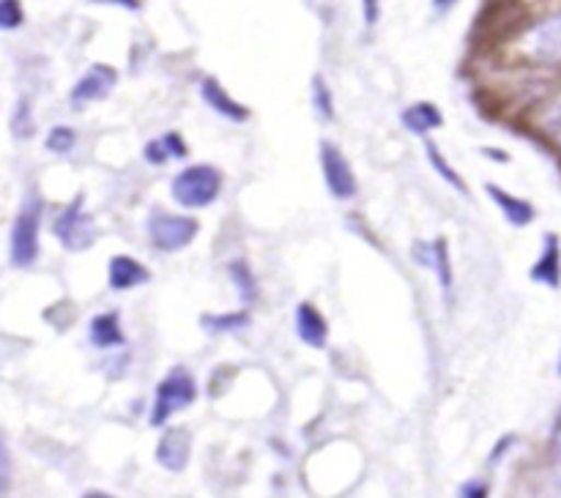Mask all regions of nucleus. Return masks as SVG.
Instances as JSON below:
<instances>
[{"label": "nucleus", "mask_w": 561, "mask_h": 498, "mask_svg": "<svg viewBox=\"0 0 561 498\" xmlns=\"http://www.w3.org/2000/svg\"><path fill=\"white\" fill-rule=\"evenodd\" d=\"M175 202L184 208H208L222 195V173L214 164H190L170 184Z\"/></svg>", "instance_id": "1"}, {"label": "nucleus", "mask_w": 561, "mask_h": 498, "mask_svg": "<svg viewBox=\"0 0 561 498\" xmlns=\"http://www.w3.org/2000/svg\"><path fill=\"white\" fill-rule=\"evenodd\" d=\"M195 399H197V383L195 378H192V372L186 370V367H173V370H168V375L159 381L148 421H151V427L168 425L170 416L190 408Z\"/></svg>", "instance_id": "2"}, {"label": "nucleus", "mask_w": 561, "mask_h": 498, "mask_svg": "<svg viewBox=\"0 0 561 498\" xmlns=\"http://www.w3.org/2000/svg\"><path fill=\"white\" fill-rule=\"evenodd\" d=\"M38 230H42V200L36 195L22 202L14 224H11L9 257L16 268H27L38 257Z\"/></svg>", "instance_id": "3"}, {"label": "nucleus", "mask_w": 561, "mask_h": 498, "mask_svg": "<svg viewBox=\"0 0 561 498\" xmlns=\"http://www.w3.org/2000/svg\"><path fill=\"white\" fill-rule=\"evenodd\" d=\"M53 233L69 252L91 250V246L96 244V235H99L96 222H93L91 213L85 211V200H82V195H77L75 200H71L69 206L55 217Z\"/></svg>", "instance_id": "4"}, {"label": "nucleus", "mask_w": 561, "mask_h": 498, "mask_svg": "<svg viewBox=\"0 0 561 498\" xmlns=\"http://www.w3.org/2000/svg\"><path fill=\"white\" fill-rule=\"evenodd\" d=\"M201 233V222L195 217L170 211H153L148 217V239L159 252H181Z\"/></svg>", "instance_id": "5"}, {"label": "nucleus", "mask_w": 561, "mask_h": 498, "mask_svg": "<svg viewBox=\"0 0 561 498\" xmlns=\"http://www.w3.org/2000/svg\"><path fill=\"white\" fill-rule=\"evenodd\" d=\"M318 157H321V173L332 197L351 200L359 192V181H356V173L348 159H345V153L334 142L323 140L321 148H318Z\"/></svg>", "instance_id": "6"}, {"label": "nucleus", "mask_w": 561, "mask_h": 498, "mask_svg": "<svg viewBox=\"0 0 561 498\" xmlns=\"http://www.w3.org/2000/svg\"><path fill=\"white\" fill-rule=\"evenodd\" d=\"M115 85H118V71L107 63H93L91 69L77 80V85L71 88L69 99L75 107H85V104L107 99Z\"/></svg>", "instance_id": "7"}, {"label": "nucleus", "mask_w": 561, "mask_h": 498, "mask_svg": "<svg viewBox=\"0 0 561 498\" xmlns=\"http://www.w3.org/2000/svg\"><path fill=\"white\" fill-rule=\"evenodd\" d=\"M414 257L422 263L425 268H431L436 274L438 285H442L444 296H453V285H455V268H453V255H449V241L444 235L433 239L431 244H416L414 246Z\"/></svg>", "instance_id": "8"}, {"label": "nucleus", "mask_w": 561, "mask_h": 498, "mask_svg": "<svg viewBox=\"0 0 561 498\" xmlns=\"http://www.w3.org/2000/svg\"><path fill=\"white\" fill-rule=\"evenodd\" d=\"M526 53L542 63H557L561 60V14L548 16L540 25L526 33Z\"/></svg>", "instance_id": "9"}, {"label": "nucleus", "mask_w": 561, "mask_h": 498, "mask_svg": "<svg viewBox=\"0 0 561 498\" xmlns=\"http://www.w3.org/2000/svg\"><path fill=\"white\" fill-rule=\"evenodd\" d=\"M192 454V436L186 427H170L164 430V436L159 438L157 447V463L162 465L164 471H173V474H181L190 463Z\"/></svg>", "instance_id": "10"}, {"label": "nucleus", "mask_w": 561, "mask_h": 498, "mask_svg": "<svg viewBox=\"0 0 561 498\" xmlns=\"http://www.w3.org/2000/svg\"><path fill=\"white\" fill-rule=\"evenodd\" d=\"M201 96H203V102H206L214 113L222 115L225 120H233V124H244V120H250V115H252L250 107H247V104H241L239 99L230 96L217 77H206V80L201 82Z\"/></svg>", "instance_id": "11"}, {"label": "nucleus", "mask_w": 561, "mask_h": 498, "mask_svg": "<svg viewBox=\"0 0 561 498\" xmlns=\"http://www.w3.org/2000/svg\"><path fill=\"white\" fill-rule=\"evenodd\" d=\"M107 282L110 290L124 293V290H135L140 288V285L151 282V271H148L137 257L113 255L107 263Z\"/></svg>", "instance_id": "12"}, {"label": "nucleus", "mask_w": 561, "mask_h": 498, "mask_svg": "<svg viewBox=\"0 0 561 498\" xmlns=\"http://www.w3.org/2000/svg\"><path fill=\"white\" fill-rule=\"evenodd\" d=\"M296 334H299L301 343L310 345V348H327L329 323L327 317H323V312L318 310L316 304H310V301L296 304Z\"/></svg>", "instance_id": "13"}, {"label": "nucleus", "mask_w": 561, "mask_h": 498, "mask_svg": "<svg viewBox=\"0 0 561 498\" xmlns=\"http://www.w3.org/2000/svg\"><path fill=\"white\" fill-rule=\"evenodd\" d=\"M531 279L546 288H561V239L557 233H546L542 239V252L531 266Z\"/></svg>", "instance_id": "14"}, {"label": "nucleus", "mask_w": 561, "mask_h": 498, "mask_svg": "<svg viewBox=\"0 0 561 498\" xmlns=\"http://www.w3.org/2000/svg\"><path fill=\"white\" fill-rule=\"evenodd\" d=\"M485 192H488V197L493 200V206L504 213V219H507L513 228H526V224L535 222L537 211L529 200H524V197H515L513 192L502 189V186H496V184H488Z\"/></svg>", "instance_id": "15"}, {"label": "nucleus", "mask_w": 561, "mask_h": 498, "mask_svg": "<svg viewBox=\"0 0 561 498\" xmlns=\"http://www.w3.org/2000/svg\"><path fill=\"white\" fill-rule=\"evenodd\" d=\"M126 343L124 326H121L118 312H102L91 321V345L93 348H121Z\"/></svg>", "instance_id": "16"}, {"label": "nucleus", "mask_w": 561, "mask_h": 498, "mask_svg": "<svg viewBox=\"0 0 561 498\" xmlns=\"http://www.w3.org/2000/svg\"><path fill=\"white\" fill-rule=\"evenodd\" d=\"M400 120H403L405 129L414 131V135H420V137L431 135L433 129H442V126H444L442 109H438L433 102L411 104V107L403 109Z\"/></svg>", "instance_id": "17"}, {"label": "nucleus", "mask_w": 561, "mask_h": 498, "mask_svg": "<svg viewBox=\"0 0 561 498\" xmlns=\"http://www.w3.org/2000/svg\"><path fill=\"white\" fill-rule=\"evenodd\" d=\"M186 153H190V148H186L184 137H181L179 131H164L162 137L146 142V148H142V157H146L148 164H164L170 162V159H186Z\"/></svg>", "instance_id": "18"}, {"label": "nucleus", "mask_w": 561, "mask_h": 498, "mask_svg": "<svg viewBox=\"0 0 561 498\" xmlns=\"http://www.w3.org/2000/svg\"><path fill=\"white\" fill-rule=\"evenodd\" d=\"M425 151H427V162H431V167L436 170V173H438V178H442V181H447V184L453 186V189H458L460 195H469V186H466L463 175H460L458 170H455L453 164H449V159L444 157V153H442V148H438L436 142H427V146H425Z\"/></svg>", "instance_id": "19"}, {"label": "nucleus", "mask_w": 561, "mask_h": 498, "mask_svg": "<svg viewBox=\"0 0 561 498\" xmlns=\"http://www.w3.org/2000/svg\"><path fill=\"white\" fill-rule=\"evenodd\" d=\"M201 326L208 334H230L239 332V328L250 326V312L236 310V312H219V315H203Z\"/></svg>", "instance_id": "20"}, {"label": "nucleus", "mask_w": 561, "mask_h": 498, "mask_svg": "<svg viewBox=\"0 0 561 498\" xmlns=\"http://www.w3.org/2000/svg\"><path fill=\"white\" fill-rule=\"evenodd\" d=\"M230 279H233L236 290H239L244 304H252V301L257 299V279H255V271L250 268V263L247 260L230 263Z\"/></svg>", "instance_id": "21"}, {"label": "nucleus", "mask_w": 561, "mask_h": 498, "mask_svg": "<svg viewBox=\"0 0 561 498\" xmlns=\"http://www.w3.org/2000/svg\"><path fill=\"white\" fill-rule=\"evenodd\" d=\"M312 107L321 120H334V99L323 77H312Z\"/></svg>", "instance_id": "22"}, {"label": "nucleus", "mask_w": 561, "mask_h": 498, "mask_svg": "<svg viewBox=\"0 0 561 498\" xmlns=\"http://www.w3.org/2000/svg\"><path fill=\"white\" fill-rule=\"evenodd\" d=\"M9 126H11V135H14L16 140H27V137L36 131V124H33V113H31V104H27V99H20V102H16Z\"/></svg>", "instance_id": "23"}, {"label": "nucleus", "mask_w": 561, "mask_h": 498, "mask_svg": "<svg viewBox=\"0 0 561 498\" xmlns=\"http://www.w3.org/2000/svg\"><path fill=\"white\" fill-rule=\"evenodd\" d=\"M44 146H47V151L53 153H69L71 148L77 146V131L71 129V126H53L47 135V140H44Z\"/></svg>", "instance_id": "24"}, {"label": "nucleus", "mask_w": 561, "mask_h": 498, "mask_svg": "<svg viewBox=\"0 0 561 498\" xmlns=\"http://www.w3.org/2000/svg\"><path fill=\"white\" fill-rule=\"evenodd\" d=\"M540 126H542V131L548 135V140H551L553 146L561 151V96L553 99V102L548 104L546 113H542Z\"/></svg>", "instance_id": "25"}, {"label": "nucleus", "mask_w": 561, "mask_h": 498, "mask_svg": "<svg viewBox=\"0 0 561 498\" xmlns=\"http://www.w3.org/2000/svg\"><path fill=\"white\" fill-rule=\"evenodd\" d=\"M25 22V9L20 0H0V31H16Z\"/></svg>", "instance_id": "26"}, {"label": "nucleus", "mask_w": 561, "mask_h": 498, "mask_svg": "<svg viewBox=\"0 0 561 498\" xmlns=\"http://www.w3.org/2000/svg\"><path fill=\"white\" fill-rule=\"evenodd\" d=\"M9 487H11V452L3 432H0V498H5Z\"/></svg>", "instance_id": "27"}, {"label": "nucleus", "mask_w": 561, "mask_h": 498, "mask_svg": "<svg viewBox=\"0 0 561 498\" xmlns=\"http://www.w3.org/2000/svg\"><path fill=\"white\" fill-rule=\"evenodd\" d=\"M458 496L460 498H488L491 496V490H488L485 482H466V485L460 487Z\"/></svg>", "instance_id": "28"}, {"label": "nucleus", "mask_w": 561, "mask_h": 498, "mask_svg": "<svg viewBox=\"0 0 561 498\" xmlns=\"http://www.w3.org/2000/svg\"><path fill=\"white\" fill-rule=\"evenodd\" d=\"M362 11H365L367 25H376L378 16H381V3L378 0H362Z\"/></svg>", "instance_id": "29"}, {"label": "nucleus", "mask_w": 561, "mask_h": 498, "mask_svg": "<svg viewBox=\"0 0 561 498\" xmlns=\"http://www.w3.org/2000/svg\"><path fill=\"white\" fill-rule=\"evenodd\" d=\"M513 443H515V436H504L502 441H499L496 447H493V452H491V465L499 463V458H504V454H507V449L513 447Z\"/></svg>", "instance_id": "30"}, {"label": "nucleus", "mask_w": 561, "mask_h": 498, "mask_svg": "<svg viewBox=\"0 0 561 498\" xmlns=\"http://www.w3.org/2000/svg\"><path fill=\"white\" fill-rule=\"evenodd\" d=\"M96 3L121 5V9H129V11H137V9H140V0H96Z\"/></svg>", "instance_id": "31"}, {"label": "nucleus", "mask_w": 561, "mask_h": 498, "mask_svg": "<svg viewBox=\"0 0 561 498\" xmlns=\"http://www.w3.org/2000/svg\"><path fill=\"white\" fill-rule=\"evenodd\" d=\"M485 157H493V162H510V153L507 151H499V148H482Z\"/></svg>", "instance_id": "32"}, {"label": "nucleus", "mask_w": 561, "mask_h": 498, "mask_svg": "<svg viewBox=\"0 0 561 498\" xmlns=\"http://www.w3.org/2000/svg\"><path fill=\"white\" fill-rule=\"evenodd\" d=\"M551 447L557 449V452L561 454V414H559L557 425H553V432H551Z\"/></svg>", "instance_id": "33"}, {"label": "nucleus", "mask_w": 561, "mask_h": 498, "mask_svg": "<svg viewBox=\"0 0 561 498\" xmlns=\"http://www.w3.org/2000/svg\"><path fill=\"white\" fill-rule=\"evenodd\" d=\"M455 3H458V0H433V9H436L438 14H444V11L453 9Z\"/></svg>", "instance_id": "34"}, {"label": "nucleus", "mask_w": 561, "mask_h": 498, "mask_svg": "<svg viewBox=\"0 0 561 498\" xmlns=\"http://www.w3.org/2000/svg\"><path fill=\"white\" fill-rule=\"evenodd\" d=\"M82 498H115V496H110V493H102V490H88Z\"/></svg>", "instance_id": "35"}, {"label": "nucleus", "mask_w": 561, "mask_h": 498, "mask_svg": "<svg viewBox=\"0 0 561 498\" xmlns=\"http://www.w3.org/2000/svg\"><path fill=\"white\" fill-rule=\"evenodd\" d=\"M559 375H561V354H559Z\"/></svg>", "instance_id": "36"}]
</instances>
